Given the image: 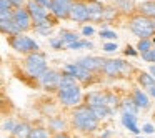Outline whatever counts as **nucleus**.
<instances>
[{
	"mask_svg": "<svg viewBox=\"0 0 155 138\" xmlns=\"http://www.w3.org/2000/svg\"><path fill=\"white\" fill-rule=\"evenodd\" d=\"M138 83L142 85V88H148V90H150L152 87H155V77L152 73L140 72V73H138Z\"/></svg>",
	"mask_w": 155,
	"mask_h": 138,
	"instance_id": "obj_22",
	"label": "nucleus"
},
{
	"mask_svg": "<svg viewBox=\"0 0 155 138\" xmlns=\"http://www.w3.org/2000/svg\"><path fill=\"white\" fill-rule=\"evenodd\" d=\"M7 42L15 52H20V53L30 55L34 52H38V43L28 35H24V34L12 35V37H7Z\"/></svg>",
	"mask_w": 155,
	"mask_h": 138,
	"instance_id": "obj_4",
	"label": "nucleus"
},
{
	"mask_svg": "<svg viewBox=\"0 0 155 138\" xmlns=\"http://www.w3.org/2000/svg\"><path fill=\"white\" fill-rule=\"evenodd\" d=\"M125 55H132V57H134V55H137V52L132 50L130 47H127V48H125Z\"/></svg>",
	"mask_w": 155,
	"mask_h": 138,
	"instance_id": "obj_39",
	"label": "nucleus"
},
{
	"mask_svg": "<svg viewBox=\"0 0 155 138\" xmlns=\"http://www.w3.org/2000/svg\"><path fill=\"white\" fill-rule=\"evenodd\" d=\"M92 111H94V115L98 118V120H104V118H107L108 115L112 113V108H108L107 105H102V107H90Z\"/></svg>",
	"mask_w": 155,
	"mask_h": 138,
	"instance_id": "obj_27",
	"label": "nucleus"
},
{
	"mask_svg": "<svg viewBox=\"0 0 155 138\" xmlns=\"http://www.w3.org/2000/svg\"><path fill=\"white\" fill-rule=\"evenodd\" d=\"M52 138H70V136H68L67 133H57V135H54Z\"/></svg>",
	"mask_w": 155,
	"mask_h": 138,
	"instance_id": "obj_40",
	"label": "nucleus"
},
{
	"mask_svg": "<svg viewBox=\"0 0 155 138\" xmlns=\"http://www.w3.org/2000/svg\"><path fill=\"white\" fill-rule=\"evenodd\" d=\"M12 4H14V7L15 8H18V7H24V4H25V0H10Z\"/></svg>",
	"mask_w": 155,
	"mask_h": 138,
	"instance_id": "obj_38",
	"label": "nucleus"
},
{
	"mask_svg": "<svg viewBox=\"0 0 155 138\" xmlns=\"http://www.w3.org/2000/svg\"><path fill=\"white\" fill-rule=\"evenodd\" d=\"M50 45H52V48H54V50H62L64 47H67V45H65V42L62 40L60 37H58V38H52Z\"/></svg>",
	"mask_w": 155,
	"mask_h": 138,
	"instance_id": "obj_30",
	"label": "nucleus"
},
{
	"mask_svg": "<svg viewBox=\"0 0 155 138\" xmlns=\"http://www.w3.org/2000/svg\"><path fill=\"white\" fill-rule=\"evenodd\" d=\"M130 70H132V65L124 60H104V67H102V72L107 77L124 75V73H128Z\"/></svg>",
	"mask_w": 155,
	"mask_h": 138,
	"instance_id": "obj_6",
	"label": "nucleus"
},
{
	"mask_svg": "<svg viewBox=\"0 0 155 138\" xmlns=\"http://www.w3.org/2000/svg\"><path fill=\"white\" fill-rule=\"evenodd\" d=\"M60 80H62V73H58L57 70H47L40 78H38L40 85L45 88V90H55V88L58 90Z\"/></svg>",
	"mask_w": 155,
	"mask_h": 138,
	"instance_id": "obj_12",
	"label": "nucleus"
},
{
	"mask_svg": "<svg viewBox=\"0 0 155 138\" xmlns=\"http://www.w3.org/2000/svg\"><path fill=\"white\" fill-rule=\"evenodd\" d=\"M52 15V14H50ZM55 24H57V18L52 15V17H48V18H45L44 22H40V24H35L34 25V30L37 32V34H40V35H48L52 32V28L55 27Z\"/></svg>",
	"mask_w": 155,
	"mask_h": 138,
	"instance_id": "obj_15",
	"label": "nucleus"
},
{
	"mask_svg": "<svg viewBox=\"0 0 155 138\" xmlns=\"http://www.w3.org/2000/svg\"><path fill=\"white\" fill-rule=\"evenodd\" d=\"M137 14L145 15L148 18H155V0H147L137 5Z\"/></svg>",
	"mask_w": 155,
	"mask_h": 138,
	"instance_id": "obj_17",
	"label": "nucleus"
},
{
	"mask_svg": "<svg viewBox=\"0 0 155 138\" xmlns=\"http://www.w3.org/2000/svg\"><path fill=\"white\" fill-rule=\"evenodd\" d=\"M50 127L54 128V130H62V128L65 127V121L60 120V118H55V120L50 121Z\"/></svg>",
	"mask_w": 155,
	"mask_h": 138,
	"instance_id": "obj_32",
	"label": "nucleus"
},
{
	"mask_svg": "<svg viewBox=\"0 0 155 138\" xmlns=\"http://www.w3.org/2000/svg\"><path fill=\"white\" fill-rule=\"evenodd\" d=\"M112 4H114V7L118 12H124V14H134L137 10L132 0H112Z\"/></svg>",
	"mask_w": 155,
	"mask_h": 138,
	"instance_id": "obj_19",
	"label": "nucleus"
},
{
	"mask_svg": "<svg viewBox=\"0 0 155 138\" xmlns=\"http://www.w3.org/2000/svg\"><path fill=\"white\" fill-rule=\"evenodd\" d=\"M0 30H2L4 35H7V37L20 34V30H18L17 24L14 22V18H10V20H0Z\"/></svg>",
	"mask_w": 155,
	"mask_h": 138,
	"instance_id": "obj_18",
	"label": "nucleus"
},
{
	"mask_svg": "<svg viewBox=\"0 0 155 138\" xmlns=\"http://www.w3.org/2000/svg\"><path fill=\"white\" fill-rule=\"evenodd\" d=\"M87 7H88V15H90V22L104 20L105 7L100 4V2H98V0H87Z\"/></svg>",
	"mask_w": 155,
	"mask_h": 138,
	"instance_id": "obj_13",
	"label": "nucleus"
},
{
	"mask_svg": "<svg viewBox=\"0 0 155 138\" xmlns=\"http://www.w3.org/2000/svg\"><path fill=\"white\" fill-rule=\"evenodd\" d=\"M14 22L17 24L20 34L28 30H34V20H32L30 14H28L27 7H18L14 10Z\"/></svg>",
	"mask_w": 155,
	"mask_h": 138,
	"instance_id": "obj_7",
	"label": "nucleus"
},
{
	"mask_svg": "<svg viewBox=\"0 0 155 138\" xmlns=\"http://www.w3.org/2000/svg\"><path fill=\"white\" fill-rule=\"evenodd\" d=\"M34 128H30L27 123H17V127H15L14 130V135L17 138H30V133Z\"/></svg>",
	"mask_w": 155,
	"mask_h": 138,
	"instance_id": "obj_23",
	"label": "nucleus"
},
{
	"mask_svg": "<svg viewBox=\"0 0 155 138\" xmlns=\"http://www.w3.org/2000/svg\"><path fill=\"white\" fill-rule=\"evenodd\" d=\"M57 97L64 105H67V107H75V105H78L82 100V88L78 87V85L68 87V88H60V90H57Z\"/></svg>",
	"mask_w": 155,
	"mask_h": 138,
	"instance_id": "obj_5",
	"label": "nucleus"
},
{
	"mask_svg": "<svg viewBox=\"0 0 155 138\" xmlns=\"http://www.w3.org/2000/svg\"><path fill=\"white\" fill-rule=\"evenodd\" d=\"M132 100L137 103L138 108H148L150 107V100H148V97L142 90H138V88L134 90V93H132Z\"/></svg>",
	"mask_w": 155,
	"mask_h": 138,
	"instance_id": "obj_20",
	"label": "nucleus"
},
{
	"mask_svg": "<svg viewBox=\"0 0 155 138\" xmlns=\"http://www.w3.org/2000/svg\"><path fill=\"white\" fill-rule=\"evenodd\" d=\"M72 121H74V127L80 131H94L98 127V118L94 115L88 105L75 108L72 113Z\"/></svg>",
	"mask_w": 155,
	"mask_h": 138,
	"instance_id": "obj_1",
	"label": "nucleus"
},
{
	"mask_svg": "<svg viewBox=\"0 0 155 138\" xmlns=\"http://www.w3.org/2000/svg\"><path fill=\"white\" fill-rule=\"evenodd\" d=\"M25 7H27L28 14H30L32 20H34V25L40 24V22H44L45 18L50 17V10H48L47 7H44L42 4H38V2H30V0H28Z\"/></svg>",
	"mask_w": 155,
	"mask_h": 138,
	"instance_id": "obj_10",
	"label": "nucleus"
},
{
	"mask_svg": "<svg viewBox=\"0 0 155 138\" xmlns=\"http://www.w3.org/2000/svg\"><path fill=\"white\" fill-rule=\"evenodd\" d=\"M60 38L65 42V45H67V47L80 40V38H78V35L75 34V32H72V30H62L60 32Z\"/></svg>",
	"mask_w": 155,
	"mask_h": 138,
	"instance_id": "obj_25",
	"label": "nucleus"
},
{
	"mask_svg": "<svg viewBox=\"0 0 155 138\" xmlns=\"http://www.w3.org/2000/svg\"><path fill=\"white\" fill-rule=\"evenodd\" d=\"M92 47H94V43H92V42H88V40H78V42H75V43L68 45L67 48H72V50H80V48H92Z\"/></svg>",
	"mask_w": 155,
	"mask_h": 138,
	"instance_id": "obj_28",
	"label": "nucleus"
},
{
	"mask_svg": "<svg viewBox=\"0 0 155 138\" xmlns=\"http://www.w3.org/2000/svg\"><path fill=\"white\" fill-rule=\"evenodd\" d=\"M142 130H143L145 133H153V131H155V128L152 127L150 123H147V125H143V127H142Z\"/></svg>",
	"mask_w": 155,
	"mask_h": 138,
	"instance_id": "obj_37",
	"label": "nucleus"
},
{
	"mask_svg": "<svg viewBox=\"0 0 155 138\" xmlns=\"http://www.w3.org/2000/svg\"><path fill=\"white\" fill-rule=\"evenodd\" d=\"M153 38H145V40H140L137 43V52L138 53H147V52H150L152 48H153Z\"/></svg>",
	"mask_w": 155,
	"mask_h": 138,
	"instance_id": "obj_26",
	"label": "nucleus"
},
{
	"mask_svg": "<svg viewBox=\"0 0 155 138\" xmlns=\"http://www.w3.org/2000/svg\"><path fill=\"white\" fill-rule=\"evenodd\" d=\"M82 34H84L85 37H90V35H94V27H84V28H82Z\"/></svg>",
	"mask_w": 155,
	"mask_h": 138,
	"instance_id": "obj_36",
	"label": "nucleus"
},
{
	"mask_svg": "<svg viewBox=\"0 0 155 138\" xmlns=\"http://www.w3.org/2000/svg\"><path fill=\"white\" fill-rule=\"evenodd\" d=\"M30 138H48V131L44 127H35L30 133Z\"/></svg>",
	"mask_w": 155,
	"mask_h": 138,
	"instance_id": "obj_29",
	"label": "nucleus"
},
{
	"mask_svg": "<svg viewBox=\"0 0 155 138\" xmlns=\"http://www.w3.org/2000/svg\"><path fill=\"white\" fill-rule=\"evenodd\" d=\"M88 107H102V105H107V93H102V91H90V93L85 97Z\"/></svg>",
	"mask_w": 155,
	"mask_h": 138,
	"instance_id": "obj_16",
	"label": "nucleus"
},
{
	"mask_svg": "<svg viewBox=\"0 0 155 138\" xmlns=\"http://www.w3.org/2000/svg\"><path fill=\"white\" fill-rule=\"evenodd\" d=\"M15 127H17V125H15L12 120H8V121H5V123H4V130L5 131H14Z\"/></svg>",
	"mask_w": 155,
	"mask_h": 138,
	"instance_id": "obj_34",
	"label": "nucleus"
},
{
	"mask_svg": "<svg viewBox=\"0 0 155 138\" xmlns=\"http://www.w3.org/2000/svg\"><path fill=\"white\" fill-rule=\"evenodd\" d=\"M150 73L155 77V65H152V67H150Z\"/></svg>",
	"mask_w": 155,
	"mask_h": 138,
	"instance_id": "obj_42",
	"label": "nucleus"
},
{
	"mask_svg": "<svg viewBox=\"0 0 155 138\" xmlns=\"http://www.w3.org/2000/svg\"><path fill=\"white\" fill-rule=\"evenodd\" d=\"M148 91H150V95H152V97H155V87H152Z\"/></svg>",
	"mask_w": 155,
	"mask_h": 138,
	"instance_id": "obj_41",
	"label": "nucleus"
},
{
	"mask_svg": "<svg viewBox=\"0 0 155 138\" xmlns=\"http://www.w3.org/2000/svg\"><path fill=\"white\" fill-rule=\"evenodd\" d=\"M64 73L72 75L74 78H77V82H82V83H87V82L92 80V72L85 70L78 63H67L64 67Z\"/></svg>",
	"mask_w": 155,
	"mask_h": 138,
	"instance_id": "obj_11",
	"label": "nucleus"
},
{
	"mask_svg": "<svg viewBox=\"0 0 155 138\" xmlns=\"http://www.w3.org/2000/svg\"><path fill=\"white\" fill-rule=\"evenodd\" d=\"M100 38H104V40H115L117 38V34L112 30H100Z\"/></svg>",
	"mask_w": 155,
	"mask_h": 138,
	"instance_id": "obj_31",
	"label": "nucleus"
},
{
	"mask_svg": "<svg viewBox=\"0 0 155 138\" xmlns=\"http://www.w3.org/2000/svg\"><path fill=\"white\" fill-rule=\"evenodd\" d=\"M74 2L75 0H52L48 10H50V14L54 15L57 20H60V18H68Z\"/></svg>",
	"mask_w": 155,
	"mask_h": 138,
	"instance_id": "obj_9",
	"label": "nucleus"
},
{
	"mask_svg": "<svg viewBox=\"0 0 155 138\" xmlns=\"http://www.w3.org/2000/svg\"><path fill=\"white\" fill-rule=\"evenodd\" d=\"M120 108H122V111L124 113H128V115H137V111H138V107H137V103H135L134 100H124L120 103Z\"/></svg>",
	"mask_w": 155,
	"mask_h": 138,
	"instance_id": "obj_24",
	"label": "nucleus"
},
{
	"mask_svg": "<svg viewBox=\"0 0 155 138\" xmlns=\"http://www.w3.org/2000/svg\"><path fill=\"white\" fill-rule=\"evenodd\" d=\"M142 58H143L145 62H155V45H153V48H152L150 52H147V53L142 55Z\"/></svg>",
	"mask_w": 155,
	"mask_h": 138,
	"instance_id": "obj_33",
	"label": "nucleus"
},
{
	"mask_svg": "<svg viewBox=\"0 0 155 138\" xmlns=\"http://www.w3.org/2000/svg\"><path fill=\"white\" fill-rule=\"evenodd\" d=\"M78 65L84 67L85 70L88 72H102V67H104V58L98 57H84L78 60Z\"/></svg>",
	"mask_w": 155,
	"mask_h": 138,
	"instance_id": "obj_14",
	"label": "nucleus"
},
{
	"mask_svg": "<svg viewBox=\"0 0 155 138\" xmlns=\"http://www.w3.org/2000/svg\"><path fill=\"white\" fill-rule=\"evenodd\" d=\"M24 68L27 72L28 77L32 78H40L45 72L48 70L47 68V57H45L44 52H34V53L27 55L24 62Z\"/></svg>",
	"mask_w": 155,
	"mask_h": 138,
	"instance_id": "obj_3",
	"label": "nucleus"
},
{
	"mask_svg": "<svg viewBox=\"0 0 155 138\" xmlns=\"http://www.w3.org/2000/svg\"><path fill=\"white\" fill-rule=\"evenodd\" d=\"M68 18L74 22H88L90 20V15H88V7H87V0H75L72 4L70 8V15Z\"/></svg>",
	"mask_w": 155,
	"mask_h": 138,
	"instance_id": "obj_8",
	"label": "nucleus"
},
{
	"mask_svg": "<svg viewBox=\"0 0 155 138\" xmlns=\"http://www.w3.org/2000/svg\"><path fill=\"white\" fill-rule=\"evenodd\" d=\"M122 123H124L125 128H128V130L134 131V133H138V131H140V128L137 127V118H135V115L124 113L122 115Z\"/></svg>",
	"mask_w": 155,
	"mask_h": 138,
	"instance_id": "obj_21",
	"label": "nucleus"
},
{
	"mask_svg": "<svg viewBox=\"0 0 155 138\" xmlns=\"http://www.w3.org/2000/svg\"><path fill=\"white\" fill-rule=\"evenodd\" d=\"M128 28L130 32L138 37L140 40H145V38H152L155 35V24H153V18H148L145 15L140 14H135L130 17L128 20Z\"/></svg>",
	"mask_w": 155,
	"mask_h": 138,
	"instance_id": "obj_2",
	"label": "nucleus"
},
{
	"mask_svg": "<svg viewBox=\"0 0 155 138\" xmlns=\"http://www.w3.org/2000/svg\"><path fill=\"white\" fill-rule=\"evenodd\" d=\"M117 43H105L104 45V50L105 52H115V50H117Z\"/></svg>",
	"mask_w": 155,
	"mask_h": 138,
	"instance_id": "obj_35",
	"label": "nucleus"
}]
</instances>
